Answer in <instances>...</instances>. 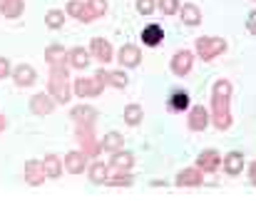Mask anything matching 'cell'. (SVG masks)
<instances>
[{"instance_id":"cell-1","label":"cell","mask_w":256,"mask_h":224,"mask_svg":"<svg viewBox=\"0 0 256 224\" xmlns=\"http://www.w3.org/2000/svg\"><path fill=\"white\" fill-rule=\"evenodd\" d=\"M50 90H52V95L60 102H68L70 100V92H68V70H62V68L55 65V70L50 75Z\"/></svg>"},{"instance_id":"cell-2","label":"cell","mask_w":256,"mask_h":224,"mask_svg":"<svg viewBox=\"0 0 256 224\" xmlns=\"http://www.w3.org/2000/svg\"><path fill=\"white\" fill-rule=\"evenodd\" d=\"M140 38H142V43H144L147 48H157V45L164 40V30H162V25L150 23V25H144V28H142Z\"/></svg>"},{"instance_id":"cell-3","label":"cell","mask_w":256,"mask_h":224,"mask_svg":"<svg viewBox=\"0 0 256 224\" xmlns=\"http://www.w3.org/2000/svg\"><path fill=\"white\" fill-rule=\"evenodd\" d=\"M167 110L172 115H179L184 110H189V92L184 90H172L170 97H167Z\"/></svg>"},{"instance_id":"cell-4","label":"cell","mask_w":256,"mask_h":224,"mask_svg":"<svg viewBox=\"0 0 256 224\" xmlns=\"http://www.w3.org/2000/svg\"><path fill=\"white\" fill-rule=\"evenodd\" d=\"M196 48H199V55H202L204 60H212V58H216L222 50H226V43H222V40H204V38H199V40H196Z\"/></svg>"},{"instance_id":"cell-5","label":"cell","mask_w":256,"mask_h":224,"mask_svg":"<svg viewBox=\"0 0 256 224\" xmlns=\"http://www.w3.org/2000/svg\"><path fill=\"white\" fill-rule=\"evenodd\" d=\"M224 169H226V174H239L242 169H244V154L242 152H229L226 157H224Z\"/></svg>"},{"instance_id":"cell-6","label":"cell","mask_w":256,"mask_h":224,"mask_svg":"<svg viewBox=\"0 0 256 224\" xmlns=\"http://www.w3.org/2000/svg\"><path fill=\"white\" fill-rule=\"evenodd\" d=\"M25 179H28L30 184H40V182L45 179L42 162H35V159H30V162L25 164Z\"/></svg>"},{"instance_id":"cell-7","label":"cell","mask_w":256,"mask_h":224,"mask_svg":"<svg viewBox=\"0 0 256 224\" xmlns=\"http://www.w3.org/2000/svg\"><path fill=\"white\" fill-rule=\"evenodd\" d=\"M12 77H15V82H18L20 87H28V85L35 82V70H32L30 65H18V68L12 70Z\"/></svg>"},{"instance_id":"cell-8","label":"cell","mask_w":256,"mask_h":224,"mask_svg":"<svg viewBox=\"0 0 256 224\" xmlns=\"http://www.w3.org/2000/svg\"><path fill=\"white\" fill-rule=\"evenodd\" d=\"M65 169L72 172V174L85 172V154H82V152H70V154L65 157Z\"/></svg>"},{"instance_id":"cell-9","label":"cell","mask_w":256,"mask_h":224,"mask_svg":"<svg viewBox=\"0 0 256 224\" xmlns=\"http://www.w3.org/2000/svg\"><path fill=\"white\" fill-rule=\"evenodd\" d=\"M172 70H174V75H179V77L189 75V70H192V55L189 53H179L172 60Z\"/></svg>"},{"instance_id":"cell-10","label":"cell","mask_w":256,"mask_h":224,"mask_svg":"<svg viewBox=\"0 0 256 224\" xmlns=\"http://www.w3.org/2000/svg\"><path fill=\"white\" fill-rule=\"evenodd\" d=\"M30 110H32L35 115H50V112H52V100L45 97V95H35V97L30 100Z\"/></svg>"},{"instance_id":"cell-11","label":"cell","mask_w":256,"mask_h":224,"mask_svg":"<svg viewBox=\"0 0 256 224\" xmlns=\"http://www.w3.org/2000/svg\"><path fill=\"white\" fill-rule=\"evenodd\" d=\"M92 50H94L97 60H102V63H110V60H112V48H110V43H107V40L94 38V40H92Z\"/></svg>"},{"instance_id":"cell-12","label":"cell","mask_w":256,"mask_h":224,"mask_svg":"<svg viewBox=\"0 0 256 224\" xmlns=\"http://www.w3.org/2000/svg\"><path fill=\"white\" fill-rule=\"evenodd\" d=\"M42 172H45V177H60V172H62V162L55 157V154H48L45 159H42Z\"/></svg>"},{"instance_id":"cell-13","label":"cell","mask_w":256,"mask_h":224,"mask_svg":"<svg viewBox=\"0 0 256 224\" xmlns=\"http://www.w3.org/2000/svg\"><path fill=\"white\" fill-rule=\"evenodd\" d=\"M120 63H122L124 68L137 65V63H140V50H137L134 45H124V48H122V53H120Z\"/></svg>"},{"instance_id":"cell-14","label":"cell","mask_w":256,"mask_h":224,"mask_svg":"<svg viewBox=\"0 0 256 224\" xmlns=\"http://www.w3.org/2000/svg\"><path fill=\"white\" fill-rule=\"evenodd\" d=\"M87 10H90V5L80 3V0H72V3L68 5V13H70L72 18H78V20H92V18H94V15L87 13Z\"/></svg>"},{"instance_id":"cell-15","label":"cell","mask_w":256,"mask_h":224,"mask_svg":"<svg viewBox=\"0 0 256 224\" xmlns=\"http://www.w3.org/2000/svg\"><path fill=\"white\" fill-rule=\"evenodd\" d=\"M0 13L8 18H18L22 13V0H0Z\"/></svg>"},{"instance_id":"cell-16","label":"cell","mask_w":256,"mask_h":224,"mask_svg":"<svg viewBox=\"0 0 256 224\" xmlns=\"http://www.w3.org/2000/svg\"><path fill=\"white\" fill-rule=\"evenodd\" d=\"M182 20H184L186 25H199V20H202L199 8H196V5H192V3H186V5L182 8Z\"/></svg>"},{"instance_id":"cell-17","label":"cell","mask_w":256,"mask_h":224,"mask_svg":"<svg viewBox=\"0 0 256 224\" xmlns=\"http://www.w3.org/2000/svg\"><path fill=\"white\" fill-rule=\"evenodd\" d=\"M70 63H72L78 70H85L87 63H90V55H87L85 48H72V53H70Z\"/></svg>"},{"instance_id":"cell-18","label":"cell","mask_w":256,"mask_h":224,"mask_svg":"<svg viewBox=\"0 0 256 224\" xmlns=\"http://www.w3.org/2000/svg\"><path fill=\"white\" fill-rule=\"evenodd\" d=\"M75 92H78L80 97H85V95H97L100 87H97V82H92V80H78V82H75Z\"/></svg>"},{"instance_id":"cell-19","label":"cell","mask_w":256,"mask_h":224,"mask_svg":"<svg viewBox=\"0 0 256 224\" xmlns=\"http://www.w3.org/2000/svg\"><path fill=\"white\" fill-rule=\"evenodd\" d=\"M62 23H65V13H62V10H50V13L45 15V25L52 28V30H58Z\"/></svg>"},{"instance_id":"cell-20","label":"cell","mask_w":256,"mask_h":224,"mask_svg":"<svg viewBox=\"0 0 256 224\" xmlns=\"http://www.w3.org/2000/svg\"><path fill=\"white\" fill-rule=\"evenodd\" d=\"M45 58H48V63H52V65L65 63V50H62L60 45H50V48H48V53H45Z\"/></svg>"},{"instance_id":"cell-21","label":"cell","mask_w":256,"mask_h":224,"mask_svg":"<svg viewBox=\"0 0 256 224\" xmlns=\"http://www.w3.org/2000/svg\"><path fill=\"white\" fill-rule=\"evenodd\" d=\"M140 120H142V107L140 105H130L124 110V122L127 125H140Z\"/></svg>"},{"instance_id":"cell-22","label":"cell","mask_w":256,"mask_h":224,"mask_svg":"<svg viewBox=\"0 0 256 224\" xmlns=\"http://www.w3.org/2000/svg\"><path fill=\"white\" fill-rule=\"evenodd\" d=\"M199 164H202V167H206V172H214V169H216V164H219V154H216V152H206V154H202V157H199Z\"/></svg>"},{"instance_id":"cell-23","label":"cell","mask_w":256,"mask_h":224,"mask_svg":"<svg viewBox=\"0 0 256 224\" xmlns=\"http://www.w3.org/2000/svg\"><path fill=\"white\" fill-rule=\"evenodd\" d=\"M90 177H92V182H104L107 179V167L102 162H94L92 169H90Z\"/></svg>"},{"instance_id":"cell-24","label":"cell","mask_w":256,"mask_h":224,"mask_svg":"<svg viewBox=\"0 0 256 224\" xmlns=\"http://www.w3.org/2000/svg\"><path fill=\"white\" fill-rule=\"evenodd\" d=\"M102 147H104V149H112V152H117V149L122 147V137H120L117 132H112V135H107V137H104Z\"/></svg>"},{"instance_id":"cell-25","label":"cell","mask_w":256,"mask_h":224,"mask_svg":"<svg viewBox=\"0 0 256 224\" xmlns=\"http://www.w3.org/2000/svg\"><path fill=\"white\" fill-rule=\"evenodd\" d=\"M112 167H132V154H127V152H117L114 154V159H112Z\"/></svg>"},{"instance_id":"cell-26","label":"cell","mask_w":256,"mask_h":224,"mask_svg":"<svg viewBox=\"0 0 256 224\" xmlns=\"http://www.w3.org/2000/svg\"><path fill=\"white\" fill-rule=\"evenodd\" d=\"M176 10H179V3H176V0H160V13L174 15Z\"/></svg>"},{"instance_id":"cell-27","label":"cell","mask_w":256,"mask_h":224,"mask_svg":"<svg viewBox=\"0 0 256 224\" xmlns=\"http://www.w3.org/2000/svg\"><path fill=\"white\" fill-rule=\"evenodd\" d=\"M137 10L142 15H152L154 13V0H137Z\"/></svg>"},{"instance_id":"cell-28","label":"cell","mask_w":256,"mask_h":224,"mask_svg":"<svg viewBox=\"0 0 256 224\" xmlns=\"http://www.w3.org/2000/svg\"><path fill=\"white\" fill-rule=\"evenodd\" d=\"M90 10H92L94 15H102V13L107 10V0H90Z\"/></svg>"},{"instance_id":"cell-29","label":"cell","mask_w":256,"mask_h":224,"mask_svg":"<svg viewBox=\"0 0 256 224\" xmlns=\"http://www.w3.org/2000/svg\"><path fill=\"white\" fill-rule=\"evenodd\" d=\"M72 117H75V120H80V117H92V107H75Z\"/></svg>"},{"instance_id":"cell-30","label":"cell","mask_w":256,"mask_h":224,"mask_svg":"<svg viewBox=\"0 0 256 224\" xmlns=\"http://www.w3.org/2000/svg\"><path fill=\"white\" fill-rule=\"evenodd\" d=\"M202 120H206V115H204V107H196V115L192 117V127H199V125H202Z\"/></svg>"},{"instance_id":"cell-31","label":"cell","mask_w":256,"mask_h":224,"mask_svg":"<svg viewBox=\"0 0 256 224\" xmlns=\"http://www.w3.org/2000/svg\"><path fill=\"white\" fill-rule=\"evenodd\" d=\"M246 28H249L252 35H256V10L254 13H249V18H246Z\"/></svg>"},{"instance_id":"cell-32","label":"cell","mask_w":256,"mask_h":224,"mask_svg":"<svg viewBox=\"0 0 256 224\" xmlns=\"http://www.w3.org/2000/svg\"><path fill=\"white\" fill-rule=\"evenodd\" d=\"M112 82H114L117 87H124V85H127V75H122V73H114V75H112Z\"/></svg>"},{"instance_id":"cell-33","label":"cell","mask_w":256,"mask_h":224,"mask_svg":"<svg viewBox=\"0 0 256 224\" xmlns=\"http://www.w3.org/2000/svg\"><path fill=\"white\" fill-rule=\"evenodd\" d=\"M10 73H12V70H10V63H8L5 58H0V77H8Z\"/></svg>"},{"instance_id":"cell-34","label":"cell","mask_w":256,"mask_h":224,"mask_svg":"<svg viewBox=\"0 0 256 224\" xmlns=\"http://www.w3.org/2000/svg\"><path fill=\"white\" fill-rule=\"evenodd\" d=\"M5 127H8V120H5V117H2V115H0V132H2V130H5Z\"/></svg>"},{"instance_id":"cell-35","label":"cell","mask_w":256,"mask_h":224,"mask_svg":"<svg viewBox=\"0 0 256 224\" xmlns=\"http://www.w3.org/2000/svg\"><path fill=\"white\" fill-rule=\"evenodd\" d=\"M252 179H254V182H256V162H254V164H252Z\"/></svg>"}]
</instances>
